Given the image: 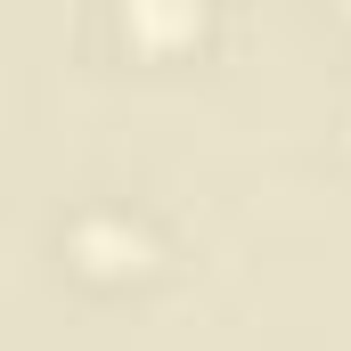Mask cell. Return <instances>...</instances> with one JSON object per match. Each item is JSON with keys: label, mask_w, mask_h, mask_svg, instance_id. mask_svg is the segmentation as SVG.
<instances>
[{"label": "cell", "mask_w": 351, "mask_h": 351, "mask_svg": "<svg viewBox=\"0 0 351 351\" xmlns=\"http://www.w3.org/2000/svg\"><path fill=\"white\" fill-rule=\"evenodd\" d=\"M123 25H131L147 49H180V41L204 25V0H131V8H123Z\"/></svg>", "instance_id": "obj_1"}, {"label": "cell", "mask_w": 351, "mask_h": 351, "mask_svg": "<svg viewBox=\"0 0 351 351\" xmlns=\"http://www.w3.org/2000/svg\"><path fill=\"white\" fill-rule=\"evenodd\" d=\"M82 262L98 269V278L147 269V237H139V229H123V221H90V229H82Z\"/></svg>", "instance_id": "obj_2"}]
</instances>
